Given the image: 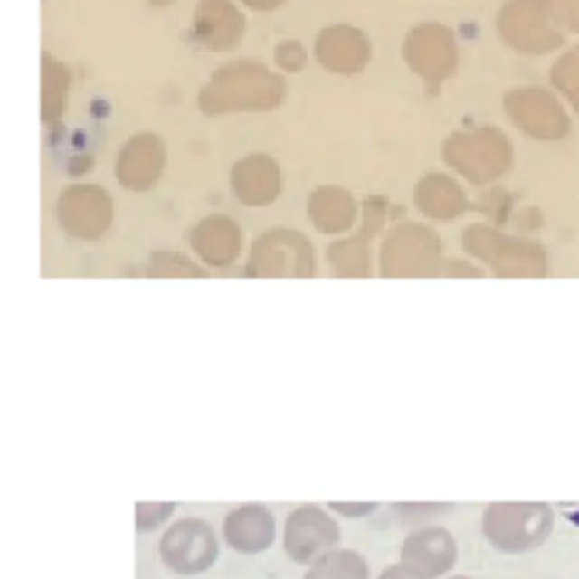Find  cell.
Returning <instances> with one entry per match:
<instances>
[{
	"label": "cell",
	"instance_id": "6da1fadb",
	"mask_svg": "<svg viewBox=\"0 0 579 579\" xmlns=\"http://www.w3.org/2000/svg\"><path fill=\"white\" fill-rule=\"evenodd\" d=\"M555 511L547 502H489L482 509L479 532L502 555H525L550 538Z\"/></svg>",
	"mask_w": 579,
	"mask_h": 579
},
{
	"label": "cell",
	"instance_id": "7a4b0ae2",
	"mask_svg": "<svg viewBox=\"0 0 579 579\" xmlns=\"http://www.w3.org/2000/svg\"><path fill=\"white\" fill-rule=\"evenodd\" d=\"M220 556V538L213 525L199 516H184L170 523L158 541V559L179 577L208 573Z\"/></svg>",
	"mask_w": 579,
	"mask_h": 579
},
{
	"label": "cell",
	"instance_id": "3957f363",
	"mask_svg": "<svg viewBox=\"0 0 579 579\" xmlns=\"http://www.w3.org/2000/svg\"><path fill=\"white\" fill-rule=\"evenodd\" d=\"M342 543V529L335 516L321 505L308 502L292 509L283 525V550L297 565H310Z\"/></svg>",
	"mask_w": 579,
	"mask_h": 579
},
{
	"label": "cell",
	"instance_id": "277c9868",
	"mask_svg": "<svg viewBox=\"0 0 579 579\" xmlns=\"http://www.w3.org/2000/svg\"><path fill=\"white\" fill-rule=\"evenodd\" d=\"M460 559V546L443 525L412 527L398 550V565L412 579H443Z\"/></svg>",
	"mask_w": 579,
	"mask_h": 579
},
{
	"label": "cell",
	"instance_id": "5b68a950",
	"mask_svg": "<svg viewBox=\"0 0 579 579\" xmlns=\"http://www.w3.org/2000/svg\"><path fill=\"white\" fill-rule=\"evenodd\" d=\"M222 541L244 556H258L276 543V518L262 502H242L222 520Z\"/></svg>",
	"mask_w": 579,
	"mask_h": 579
},
{
	"label": "cell",
	"instance_id": "8992f818",
	"mask_svg": "<svg viewBox=\"0 0 579 579\" xmlns=\"http://www.w3.org/2000/svg\"><path fill=\"white\" fill-rule=\"evenodd\" d=\"M303 579H371V568L365 555L339 546L312 561Z\"/></svg>",
	"mask_w": 579,
	"mask_h": 579
},
{
	"label": "cell",
	"instance_id": "52a82bcc",
	"mask_svg": "<svg viewBox=\"0 0 579 579\" xmlns=\"http://www.w3.org/2000/svg\"><path fill=\"white\" fill-rule=\"evenodd\" d=\"M175 502H136V532H154L175 514Z\"/></svg>",
	"mask_w": 579,
	"mask_h": 579
},
{
	"label": "cell",
	"instance_id": "ba28073f",
	"mask_svg": "<svg viewBox=\"0 0 579 579\" xmlns=\"http://www.w3.org/2000/svg\"><path fill=\"white\" fill-rule=\"evenodd\" d=\"M328 507L344 518H360V516L374 514L378 502H330Z\"/></svg>",
	"mask_w": 579,
	"mask_h": 579
},
{
	"label": "cell",
	"instance_id": "9c48e42d",
	"mask_svg": "<svg viewBox=\"0 0 579 579\" xmlns=\"http://www.w3.org/2000/svg\"><path fill=\"white\" fill-rule=\"evenodd\" d=\"M378 579H412V577H410V574L403 573L401 565L394 564V565H387V568H384L383 573H380Z\"/></svg>",
	"mask_w": 579,
	"mask_h": 579
},
{
	"label": "cell",
	"instance_id": "30bf717a",
	"mask_svg": "<svg viewBox=\"0 0 579 579\" xmlns=\"http://www.w3.org/2000/svg\"><path fill=\"white\" fill-rule=\"evenodd\" d=\"M443 579H470V577H466V574H452V577H443Z\"/></svg>",
	"mask_w": 579,
	"mask_h": 579
}]
</instances>
